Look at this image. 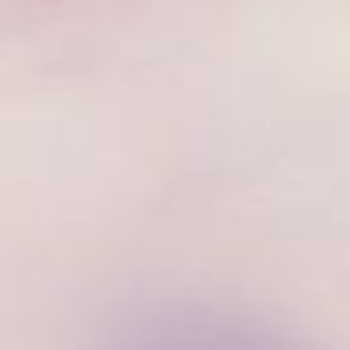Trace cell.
I'll return each mask as SVG.
<instances>
[{"label":"cell","instance_id":"1","mask_svg":"<svg viewBox=\"0 0 350 350\" xmlns=\"http://www.w3.org/2000/svg\"><path fill=\"white\" fill-rule=\"evenodd\" d=\"M124 350H286L275 335L215 312H181L147 324Z\"/></svg>","mask_w":350,"mask_h":350}]
</instances>
